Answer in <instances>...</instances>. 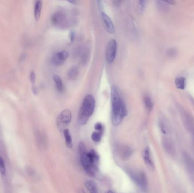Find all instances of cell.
<instances>
[{"label": "cell", "mask_w": 194, "mask_h": 193, "mask_svg": "<svg viewBox=\"0 0 194 193\" xmlns=\"http://www.w3.org/2000/svg\"><path fill=\"white\" fill-rule=\"evenodd\" d=\"M111 122L114 126H118L127 116L128 110L125 102L122 98L118 87L114 86L111 91Z\"/></svg>", "instance_id": "6da1fadb"}, {"label": "cell", "mask_w": 194, "mask_h": 193, "mask_svg": "<svg viewBox=\"0 0 194 193\" xmlns=\"http://www.w3.org/2000/svg\"><path fill=\"white\" fill-rule=\"evenodd\" d=\"M95 107V100L93 95H87L82 102L80 108L78 121L80 125H85L87 122L89 118L94 113Z\"/></svg>", "instance_id": "7a4b0ae2"}, {"label": "cell", "mask_w": 194, "mask_h": 193, "mask_svg": "<svg viewBox=\"0 0 194 193\" xmlns=\"http://www.w3.org/2000/svg\"><path fill=\"white\" fill-rule=\"evenodd\" d=\"M78 150L80 156V160L82 166L86 173L91 177H95L98 174V167L92 163L88 156V152L86 150L84 143L82 142L78 144Z\"/></svg>", "instance_id": "3957f363"}, {"label": "cell", "mask_w": 194, "mask_h": 193, "mask_svg": "<svg viewBox=\"0 0 194 193\" xmlns=\"http://www.w3.org/2000/svg\"><path fill=\"white\" fill-rule=\"evenodd\" d=\"M52 24L59 28H66L72 23V19L64 11H58L54 13L51 18Z\"/></svg>", "instance_id": "277c9868"}, {"label": "cell", "mask_w": 194, "mask_h": 193, "mask_svg": "<svg viewBox=\"0 0 194 193\" xmlns=\"http://www.w3.org/2000/svg\"><path fill=\"white\" fill-rule=\"evenodd\" d=\"M129 175L132 180L142 190L145 191L148 188V178L146 174L142 171H129Z\"/></svg>", "instance_id": "5b68a950"}, {"label": "cell", "mask_w": 194, "mask_h": 193, "mask_svg": "<svg viewBox=\"0 0 194 193\" xmlns=\"http://www.w3.org/2000/svg\"><path fill=\"white\" fill-rule=\"evenodd\" d=\"M72 120V112L69 109L63 110L57 118V126L60 131L66 129Z\"/></svg>", "instance_id": "8992f818"}, {"label": "cell", "mask_w": 194, "mask_h": 193, "mask_svg": "<svg viewBox=\"0 0 194 193\" xmlns=\"http://www.w3.org/2000/svg\"><path fill=\"white\" fill-rule=\"evenodd\" d=\"M117 49V42L114 39L108 43L106 50V60L107 63L111 64L115 59Z\"/></svg>", "instance_id": "52a82bcc"}, {"label": "cell", "mask_w": 194, "mask_h": 193, "mask_svg": "<svg viewBox=\"0 0 194 193\" xmlns=\"http://www.w3.org/2000/svg\"><path fill=\"white\" fill-rule=\"evenodd\" d=\"M68 57V53L65 50L60 51L56 53L51 59V63L55 66L63 65Z\"/></svg>", "instance_id": "ba28073f"}, {"label": "cell", "mask_w": 194, "mask_h": 193, "mask_svg": "<svg viewBox=\"0 0 194 193\" xmlns=\"http://www.w3.org/2000/svg\"><path fill=\"white\" fill-rule=\"evenodd\" d=\"M101 17L102 21L104 25L105 29L109 34H113L115 33V27L114 25L113 22L111 19L107 14H106L104 12L102 11Z\"/></svg>", "instance_id": "9c48e42d"}, {"label": "cell", "mask_w": 194, "mask_h": 193, "mask_svg": "<svg viewBox=\"0 0 194 193\" xmlns=\"http://www.w3.org/2000/svg\"><path fill=\"white\" fill-rule=\"evenodd\" d=\"M133 150L130 147L123 145L120 146L119 148V153L120 158L123 160L129 159L133 154Z\"/></svg>", "instance_id": "30bf717a"}, {"label": "cell", "mask_w": 194, "mask_h": 193, "mask_svg": "<svg viewBox=\"0 0 194 193\" xmlns=\"http://www.w3.org/2000/svg\"><path fill=\"white\" fill-rule=\"evenodd\" d=\"M143 157L144 160V162L146 164V165L151 169H153L154 168V164L153 161L152 160L150 149L148 147H146L144 150Z\"/></svg>", "instance_id": "8fae6325"}, {"label": "cell", "mask_w": 194, "mask_h": 193, "mask_svg": "<svg viewBox=\"0 0 194 193\" xmlns=\"http://www.w3.org/2000/svg\"><path fill=\"white\" fill-rule=\"evenodd\" d=\"M43 2L42 1H38L36 2L34 6V17L36 21H38L41 16Z\"/></svg>", "instance_id": "7c38bea8"}, {"label": "cell", "mask_w": 194, "mask_h": 193, "mask_svg": "<svg viewBox=\"0 0 194 193\" xmlns=\"http://www.w3.org/2000/svg\"><path fill=\"white\" fill-rule=\"evenodd\" d=\"M85 186L89 193H99L96 184L92 180H87L85 182Z\"/></svg>", "instance_id": "4fadbf2b"}, {"label": "cell", "mask_w": 194, "mask_h": 193, "mask_svg": "<svg viewBox=\"0 0 194 193\" xmlns=\"http://www.w3.org/2000/svg\"><path fill=\"white\" fill-rule=\"evenodd\" d=\"M53 80L54 81V83L56 86V89L59 93H62L64 91V84L63 83L62 79L60 78V76L57 74H53Z\"/></svg>", "instance_id": "5bb4252c"}, {"label": "cell", "mask_w": 194, "mask_h": 193, "mask_svg": "<svg viewBox=\"0 0 194 193\" xmlns=\"http://www.w3.org/2000/svg\"><path fill=\"white\" fill-rule=\"evenodd\" d=\"M63 134L65 138V141L66 145L68 148H72L73 147V143H72V139L70 133L69 131V130L66 129L63 131Z\"/></svg>", "instance_id": "9a60e30c"}, {"label": "cell", "mask_w": 194, "mask_h": 193, "mask_svg": "<svg viewBox=\"0 0 194 193\" xmlns=\"http://www.w3.org/2000/svg\"><path fill=\"white\" fill-rule=\"evenodd\" d=\"M78 74H79V71H78L77 67L74 66V67H71L69 70L68 76L70 80L74 81V80H76V79L77 78Z\"/></svg>", "instance_id": "2e32d148"}, {"label": "cell", "mask_w": 194, "mask_h": 193, "mask_svg": "<svg viewBox=\"0 0 194 193\" xmlns=\"http://www.w3.org/2000/svg\"><path fill=\"white\" fill-rule=\"evenodd\" d=\"M183 157L186 163V164L187 165V167L190 169H191V171H193L194 173V161L193 159L190 157V156L187 153H185L183 154Z\"/></svg>", "instance_id": "e0dca14e"}, {"label": "cell", "mask_w": 194, "mask_h": 193, "mask_svg": "<svg viewBox=\"0 0 194 193\" xmlns=\"http://www.w3.org/2000/svg\"><path fill=\"white\" fill-rule=\"evenodd\" d=\"M176 87L179 90H184L186 87V79L183 77H178L176 81Z\"/></svg>", "instance_id": "ac0fdd59"}, {"label": "cell", "mask_w": 194, "mask_h": 193, "mask_svg": "<svg viewBox=\"0 0 194 193\" xmlns=\"http://www.w3.org/2000/svg\"><path fill=\"white\" fill-rule=\"evenodd\" d=\"M144 103L146 109L150 112L153 108V103L151 98L149 96H145L144 97Z\"/></svg>", "instance_id": "d6986e66"}, {"label": "cell", "mask_w": 194, "mask_h": 193, "mask_svg": "<svg viewBox=\"0 0 194 193\" xmlns=\"http://www.w3.org/2000/svg\"><path fill=\"white\" fill-rule=\"evenodd\" d=\"M92 139L95 142H99L101 141L102 138V132L96 131L94 132L92 134Z\"/></svg>", "instance_id": "ffe728a7"}, {"label": "cell", "mask_w": 194, "mask_h": 193, "mask_svg": "<svg viewBox=\"0 0 194 193\" xmlns=\"http://www.w3.org/2000/svg\"><path fill=\"white\" fill-rule=\"evenodd\" d=\"M146 1H139L137 2V8L139 11L141 13L145 10L146 6Z\"/></svg>", "instance_id": "44dd1931"}, {"label": "cell", "mask_w": 194, "mask_h": 193, "mask_svg": "<svg viewBox=\"0 0 194 193\" xmlns=\"http://www.w3.org/2000/svg\"><path fill=\"white\" fill-rule=\"evenodd\" d=\"M0 173L2 175H5L6 173V168L4 160L3 158L0 156Z\"/></svg>", "instance_id": "7402d4cb"}, {"label": "cell", "mask_w": 194, "mask_h": 193, "mask_svg": "<svg viewBox=\"0 0 194 193\" xmlns=\"http://www.w3.org/2000/svg\"><path fill=\"white\" fill-rule=\"evenodd\" d=\"M163 146L165 149L168 152H173V147L171 144L170 143L169 141H163Z\"/></svg>", "instance_id": "603a6c76"}, {"label": "cell", "mask_w": 194, "mask_h": 193, "mask_svg": "<svg viewBox=\"0 0 194 193\" xmlns=\"http://www.w3.org/2000/svg\"><path fill=\"white\" fill-rule=\"evenodd\" d=\"M94 129L99 132H102V131L103 130V127H102L101 123V122H97L94 125Z\"/></svg>", "instance_id": "cb8c5ba5"}, {"label": "cell", "mask_w": 194, "mask_h": 193, "mask_svg": "<svg viewBox=\"0 0 194 193\" xmlns=\"http://www.w3.org/2000/svg\"><path fill=\"white\" fill-rule=\"evenodd\" d=\"M30 80L31 81V82H32L33 83H34L35 82V80H36V75H35V73H34V71H32L30 73Z\"/></svg>", "instance_id": "d4e9b609"}, {"label": "cell", "mask_w": 194, "mask_h": 193, "mask_svg": "<svg viewBox=\"0 0 194 193\" xmlns=\"http://www.w3.org/2000/svg\"><path fill=\"white\" fill-rule=\"evenodd\" d=\"M75 38V33L74 31H71L69 33V39L71 42H73Z\"/></svg>", "instance_id": "484cf974"}, {"label": "cell", "mask_w": 194, "mask_h": 193, "mask_svg": "<svg viewBox=\"0 0 194 193\" xmlns=\"http://www.w3.org/2000/svg\"><path fill=\"white\" fill-rule=\"evenodd\" d=\"M97 5L98 6V8H99L100 10H102L103 8V2L102 1H97Z\"/></svg>", "instance_id": "4316f807"}, {"label": "cell", "mask_w": 194, "mask_h": 193, "mask_svg": "<svg viewBox=\"0 0 194 193\" xmlns=\"http://www.w3.org/2000/svg\"><path fill=\"white\" fill-rule=\"evenodd\" d=\"M112 2H113V4L115 6H120L122 2L121 1H113Z\"/></svg>", "instance_id": "83f0119b"}, {"label": "cell", "mask_w": 194, "mask_h": 193, "mask_svg": "<svg viewBox=\"0 0 194 193\" xmlns=\"http://www.w3.org/2000/svg\"><path fill=\"white\" fill-rule=\"evenodd\" d=\"M69 2L70 3H72V4H75L76 3V1H69Z\"/></svg>", "instance_id": "f1b7e54d"}, {"label": "cell", "mask_w": 194, "mask_h": 193, "mask_svg": "<svg viewBox=\"0 0 194 193\" xmlns=\"http://www.w3.org/2000/svg\"><path fill=\"white\" fill-rule=\"evenodd\" d=\"M86 193L85 192L84 190H80V193Z\"/></svg>", "instance_id": "f546056e"}, {"label": "cell", "mask_w": 194, "mask_h": 193, "mask_svg": "<svg viewBox=\"0 0 194 193\" xmlns=\"http://www.w3.org/2000/svg\"><path fill=\"white\" fill-rule=\"evenodd\" d=\"M107 193H114L113 192H112V191H111V190H109V191H108L107 192Z\"/></svg>", "instance_id": "4dcf8cb0"}, {"label": "cell", "mask_w": 194, "mask_h": 193, "mask_svg": "<svg viewBox=\"0 0 194 193\" xmlns=\"http://www.w3.org/2000/svg\"></svg>", "instance_id": "1f68e13d"}]
</instances>
